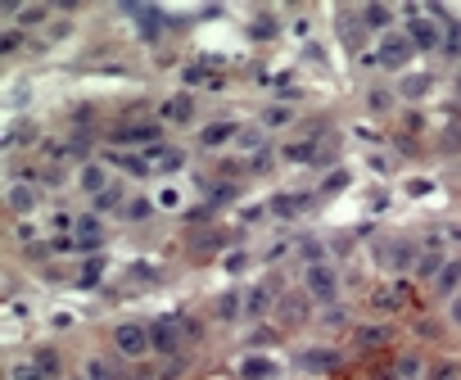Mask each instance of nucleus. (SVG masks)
I'll use <instances>...</instances> for the list:
<instances>
[{
	"label": "nucleus",
	"instance_id": "4468645a",
	"mask_svg": "<svg viewBox=\"0 0 461 380\" xmlns=\"http://www.w3.org/2000/svg\"><path fill=\"white\" fill-rule=\"evenodd\" d=\"M303 208H308V199H303V195H276V199L267 204V213L280 217V222H290V217H299Z\"/></svg>",
	"mask_w": 461,
	"mask_h": 380
},
{
	"label": "nucleus",
	"instance_id": "20e7f679",
	"mask_svg": "<svg viewBox=\"0 0 461 380\" xmlns=\"http://www.w3.org/2000/svg\"><path fill=\"white\" fill-rule=\"evenodd\" d=\"M113 344H118L122 358H145L150 353V326H140V322H122L118 331H113Z\"/></svg>",
	"mask_w": 461,
	"mask_h": 380
},
{
	"label": "nucleus",
	"instance_id": "aec40b11",
	"mask_svg": "<svg viewBox=\"0 0 461 380\" xmlns=\"http://www.w3.org/2000/svg\"><path fill=\"white\" fill-rule=\"evenodd\" d=\"M267 308H271V294L262 290V285H254V290L245 294V313H249V317H262Z\"/></svg>",
	"mask_w": 461,
	"mask_h": 380
},
{
	"label": "nucleus",
	"instance_id": "cd10ccee",
	"mask_svg": "<svg viewBox=\"0 0 461 380\" xmlns=\"http://www.w3.org/2000/svg\"><path fill=\"white\" fill-rule=\"evenodd\" d=\"M32 362L45 371V380H50V376H59V353H54V348H41V353H36Z\"/></svg>",
	"mask_w": 461,
	"mask_h": 380
},
{
	"label": "nucleus",
	"instance_id": "2f4dec72",
	"mask_svg": "<svg viewBox=\"0 0 461 380\" xmlns=\"http://www.w3.org/2000/svg\"><path fill=\"white\" fill-rule=\"evenodd\" d=\"M14 380H45V371L36 367V362H19V367H14Z\"/></svg>",
	"mask_w": 461,
	"mask_h": 380
},
{
	"label": "nucleus",
	"instance_id": "c9c22d12",
	"mask_svg": "<svg viewBox=\"0 0 461 380\" xmlns=\"http://www.w3.org/2000/svg\"><path fill=\"white\" fill-rule=\"evenodd\" d=\"M366 104L376 109V113H380V109H389V91H371V96H366Z\"/></svg>",
	"mask_w": 461,
	"mask_h": 380
},
{
	"label": "nucleus",
	"instance_id": "f3484780",
	"mask_svg": "<svg viewBox=\"0 0 461 380\" xmlns=\"http://www.w3.org/2000/svg\"><path fill=\"white\" fill-rule=\"evenodd\" d=\"M434 285H439V294H457L461 290V258H448V262H443V267H439V281H434Z\"/></svg>",
	"mask_w": 461,
	"mask_h": 380
},
{
	"label": "nucleus",
	"instance_id": "7ed1b4c3",
	"mask_svg": "<svg viewBox=\"0 0 461 380\" xmlns=\"http://www.w3.org/2000/svg\"><path fill=\"white\" fill-rule=\"evenodd\" d=\"M412 54H416V45L407 41V32H385V36H376V64L389 68V73H394V68H403Z\"/></svg>",
	"mask_w": 461,
	"mask_h": 380
},
{
	"label": "nucleus",
	"instance_id": "9d476101",
	"mask_svg": "<svg viewBox=\"0 0 461 380\" xmlns=\"http://www.w3.org/2000/svg\"><path fill=\"white\" fill-rule=\"evenodd\" d=\"M5 204H10V213H14V217L32 213V208H36V190H32L27 181H14L10 190H5Z\"/></svg>",
	"mask_w": 461,
	"mask_h": 380
},
{
	"label": "nucleus",
	"instance_id": "4c0bfd02",
	"mask_svg": "<svg viewBox=\"0 0 461 380\" xmlns=\"http://www.w3.org/2000/svg\"><path fill=\"white\" fill-rule=\"evenodd\" d=\"M254 32H258V36H262V32L271 36V32H276V19H258V23H254Z\"/></svg>",
	"mask_w": 461,
	"mask_h": 380
},
{
	"label": "nucleus",
	"instance_id": "6e6552de",
	"mask_svg": "<svg viewBox=\"0 0 461 380\" xmlns=\"http://www.w3.org/2000/svg\"><path fill=\"white\" fill-rule=\"evenodd\" d=\"M303 371H312V376H326V371H335V367H339V353H335V348H322V344H317V348H303Z\"/></svg>",
	"mask_w": 461,
	"mask_h": 380
},
{
	"label": "nucleus",
	"instance_id": "c756f323",
	"mask_svg": "<svg viewBox=\"0 0 461 380\" xmlns=\"http://www.w3.org/2000/svg\"><path fill=\"white\" fill-rule=\"evenodd\" d=\"M299 258L308 262V267H312V262H326V254H322V240H303V245H299Z\"/></svg>",
	"mask_w": 461,
	"mask_h": 380
},
{
	"label": "nucleus",
	"instance_id": "b1692460",
	"mask_svg": "<svg viewBox=\"0 0 461 380\" xmlns=\"http://www.w3.org/2000/svg\"><path fill=\"white\" fill-rule=\"evenodd\" d=\"M86 380H118V371H113V362L91 358V362H86Z\"/></svg>",
	"mask_w": 461,
	"mask_h": 380
},
{
	"label": "nucleus",
	"instance_id": "58836bf2",
	"mask_svg": "<svg viewBox=\"0 0 461 380\" xmlns=\"http://www.w3.org/2000/svg\"><path fill=\"white\" fill-rule=\"evenodd\" d=\"M357 339H362V344H380L385 335H380V331H357Z\"/></svg>",
	"mask_w": 461,
	"mask_h": 380
},
{
	"label": "nucleus",
	"instance_id": "9b49d317",
	"mask_svg": "<svg viewBox=\"0 0 461 380\" xmlns=\"http://www.w3.org/2000/svg\"><path fill=\"white\" fill-rule=\"evenodd\" d=\"M159 118L163 122H190L194 118V100L190 96H168L159 104Z\"/></svg>",
	"mask_w": 461,
	"mask_h": 380
},
{
	"label": "nucleus",
	"instance_id": "1a4fd4ad",
	"mask_svg": "<svg viewBox=\"0 0 461 380\" xmlns=\"http://www.w3.org/2000/svg\"><path fill=\"white\" fill-rule=\"evenodd\" d=\"M236 136H240L236 122H208V127L199 131V145H204V150H222V145H231Z\"/></svg>",
	"mask_w": 461,
	"mask_h": 380
},
{
	"label": "nucleus",
	"instance_id": "f8f14e48",
	"mask_svg": "<svg viewBox=\"0 0 461 380\" xmlns=\"http://www.w3.org/2000/svg\"><path fill=\"white\" fill-rule=\"evenodd\" d=\"M77 186H82L86 195L95 199V195H104V190H109V177H104V168H100V163H82V172H77Z\"/></svg>",
	"mask_w": 461,
	"mask_h": 380
},
{
	"label": "nucleus",
	"instance_id": "f704fd0d",
	"mask_svg": "<svg viewBox=\"0 0 461 380\" xmlns=\"http://www.w3.org/2000/svg\"><path fill=\"white\" fill-rule=\"evenodd\" d=\"M344 186H348V172H330V177L322 181V190L330 195V190H344Z\"/></svg>",
	"mask_w": 461,
	"mask_h": 380
},
{
	"label": "nucleus",
	"instance_id": "6ab92c4d",
	"mask_svg": "<svg viewBox=\"0 0 461 380\" xmlns=\"http://www.w3.org/2000/svg\"><path fill=\"white\" fill-rule=\"evenodd\" d=\"M100 276H104V258L95 254V258H91L82 271H77V285H82V290H95V285H100Z\"/></svg>",
	"mask_w": 461,
	"mask_h": 380
},
{
	"label": "nucleus",
	"instance_id": "a19ab883",
	"mask_svg": "<svg viewBox=\"0 0 461 380\" xmlns=\"http://www.w3.org/2000/svg\"><path fill=\"white\" fill-rule=\"evenodd\" d=\"M457 91H461V82H457Z\"/></svg>",
	"mask_w": 461,
	"mask_h": 380
},
{
	"label": "nucleus",
	"instance_id": "dca6fc26",
	"mask_svg": "<svg viewBox=\"0 0 461 380\" xmlns=\"http://www.w3.org/2000/svg\"><path fill=\"white\" fill-rule=\"evenodd\" d=\"M181 163H185L181 150H168V145H154V150H150V168H154V172H177Z\"/></svg>",
	"mask_w": 461,
	"mask_h": 380
},
{
	"label": "nucleus",
	"instance_id": "5701e85b",
	"mask_svg": "<svg viewBox=\"0 0 461 380\" xmlns=\"http://www.w3.org/2000/svg\"><path fill=\"white\" fill-rule=\"evenodd\" d=\"M240 313H245V299H240L236 290L217 299V317H226V322H231V317H240Z\"/></svg>",
	"mask_w": 461,
	"mask_h": 380
},
{
	"label": "nucleus",
	"instance_id": "ddd939ff",
	"mask_svg": "<svg viewBox=\"0 0 461 380\" xmlns=\"http://www.w3.org/2000/svg\"><path fill=\"white\" fill-rule=\"evenodd\" d=\"M240 376H245V380H271V376H276V362L262 358V353H249V358L240 362Z\"/></svg>",
	"mask_w": 461,
	"mask_h": 380
},
{
	"label": "nucleus",
	"instance_id": "7c9ffc66",
	"mask_svg": "<svg viewBox=\"0 0 461 380\" xmlns=\"http://www.w3.org/2000/svg\"><path fill=\"white\" fill-rule=\"evenodd\" d=\"M154 204H159V208H181V190H177V186H163Z\"/></svg>",
	"mask_w": 461,
	"mask_h": 380
},
{
	"label": "nucleus",
	"instance_id": "f03ea898",
	"mask_svg": "<svg viewBox=\"0 0 461 380\" xmlns=\"http://www.w3.org/2000/svg\"><path fill=\"white\" fill-rule=\"evenodd\" d=\"M303 290H308L317 304H330L335 294H339V271H335L330 262H312V267H303Z\"/></svg>",
	"mask_w": 461,
	"mask_h": 380
},
{
	"label": "nucleus",
	"instance_id": "f257e3e1",
	"mask_svg": "<svg viewBox=\"0 0 461 380\" xmlns=\"http://www.w3.org/2000/svg\"><path fill=\"white\" fill-rule=\"evenodd\" d=\"M407 41L416 45V50H434V45H443V23L429 19L425 10H416V5H407Z\"/></svg>",
	"mask_w": 461,
	"mask_h": 380
},
{
	"label": "nucleus",
	"instance_id": "bb28decb",
	"mask_svg": "<svg viewBox=\"0 0 461 380\" xmlns=\"http://www.w3.org/2000/svg\"><path fill=\"white\" fill-rule=\"evenodd\" d=\"M236 145L240 150H262V127H240Z\"/></svg>",
	"mask_w": 461,
	"mask_h": 380
},
{
	"label": "nucleus",
	"instance_id": "ea45409f",
	"mask_svg": "<svg viewBox=\"0 0 461 380\" xmlns=\"http://www.w3.org/2000/svg\"><path fill=\"white\" fill-rule=\"evenodd\" d=\"M245 262H249L245 254H231V258H226V271H240V267H245Z\"/></svg>",
	"mask_w": 461,
	"mask_h": 380
},
{
	"label": "nucleus",
	"instance_id": "39448f33",
	"mask_svg": "<svg viewBox=\"0 0 461 380\" xmlns=\"http://www.w3.org/2000/svg\"><path fill=\"white\" fill-rule=\"evenodd\" d=\"M181 339H185L181 317H163V322L150 326V344H154V353H177V348H181Z\"/></svg>",
	"mask_w": 461,
	"mask_h": 380
},
{
	"label": "nucleus",
	"instance_id": "c85d7f7f",
	"mask_svg": "<svg viewBox=\"0 0 461 380\" xmlns=\"http://www.w3.org/2000/svg\"><path fill=\"white\" fill-rule=\"evenodd\" d=\"M45 14H50V5H23V10H14V23H41Z\"/></svg>",
	"mask_w": 461,
	"mask_h": 380
},
{
	"label": "nucleus",
	"instance_id": "412c9836",
	"mask_svg": "<svg viewBox=\"0 0 461 380\" xmlns=\"http://www.w3.org/2000/svg\"><path fill=\"white\" fill-rule=\"evenodd\" d=\"M127 199H122V186H109L104 195H95V213H113V208H122Z\"/></svg>",
	"mask_w": 461,
	"mask_h": 380
},
{
	"label": "nucleus",
	"instance_id": "a211bd4d",
	"mask_svg": "<svg viewBox=\"0 0 461 380\" xmlns=\"http://www.w3.org/2000/svg\"><path fill=\"white\" fill-rule=\"evenodd\" d=\"M362 23L371 27V32H385L389 23H394V10H385V5H366V10H362Z\"/></svg>",
	"mask_w": 461,
	"mask_h": 380
},
{
	"label": "nucleus",
	"instance_id": "e433bc0d",
	"mask_svg": "<svg viewBox=\"0 0 461 380\" xmlns=\"http://www.w3.org/2000/svg\"><path fill=\"white\" fill-rule=\"evenodd\" d=\"M0 45H5V50H19V45H23V32H19V27H10V32H5V41H0Z\"/></svg>",
	"mask_w": 461,
	"mask_h": 380
},
{
	"label": "nucleus",
	"instance_id": "4be33fe9",
	"mask_svg": "<svg viewBox=\"0 0 461 380\" xmlns=\"http://www.w3.org/2000/svg\"><path fill=\"white\" fill-rule=\"evenodd\" d=\"M439 50H443V54H457V50H461V23H457V19L443 23V45H439Z\"/></svg>",
	"mask_w": 461,
	"mask_h": 380
},
{
	"label": "nucleus",
	"instance_id": "423d86ee",
	"mask_svg": "<svg viewBox=\"0 0 461 380\" xmlns=\"http://www.w3.org/2000/svg\"><path fill=\"white\" fill-rule=\"evenodd\" d=\"M73 231H77V236H73V240H77V249L95 258L100 245H104V227H100V213H82V217L73 222Z\"/></svg>",
	"mask_w": 461,
	"mask_h": 380
},
{
	"label": "nucleus",
	"instance_id": "a878e982",
	"mask_svg": "<svg viewBox=\"0 0 461 380\" xmlns=\"http://www.w3.org/2000/svg\"><path fill=\"white\" fill-rule=\"evenodd\" d=\"M122 213H127V222H145V217L154 213V199H127Z\"/></svg>",
	"mask_w": 461,
	"mask_h": 380
},
{
	"label": "nucleus",
	"instance_id": "2eb2a0df",
	"mask_svg": "<svg viewBox=\"0 0 461 380\" xmlns=\"http://www.w3.org/2000/svg\"><path fill=\"white\" fill-rule=\"evenodd\" d=\"M109 163H113V168H122V172H131V177H150V172H154L150 159H140V154H131V150L109 154Z\"/></svg>",
	"mask_w": 461,
	"mask_h": 380
},
{
	"label": "nucleus",
	"instance_id": "0eeeda50",
	"mask_svg": "<svg viewBox=\"0 0 461 380\" xmlns=\"http://www.w3.org/2000/svg\"><path fill=\"white\" fill-rule=\"evenodd\" d=\"M118 145L127 150V145H145V150H154L159 145V122H131V127H118Z\"/></svg>",
	"mask_w": 461,
	"mask_h": 380
},
{
	"label": "nucleus",
	"instance_id": "72a5a7b5",
	"mask_svg": "<svg viewBox=\"0 0 461 380\" xmlns=\"http://www.w3.org/2000/svg\"><path fill=\"white\" fill-rule=\"evenodd\" d=\"M398 376H403V380H416L420 376V358H398Z\"/></svg>",
	"mask_w": 461,
	"mask_h": 380
},
{
	"label": "nucleus",
	"instance_id": "473e14b6",
	"mask_svg": "<svg viewBox=\"0 0 461 380\" xmlns=\"http://www.w3.org/2000/svg\"><path fill=\"white\" fill-rule=\"evenodd\" d=\"M429 87H434L429 77H407V82H403V96H425Z\"/></svg>",
	"mask_w": 461,
	"mask_h": 380
},
{
	"label": "nucleus",
	"instance_id": "79ce46f5",
	"mask_svg": "<svg viewBox=\"0 0 461 380\" xmlns=\"http://www.w3.org/2000/svg\"><path fill=\"white\" fill-rule=\"evenodd\" d=\"M82 380H86V376H82Z\"/></svg>",
	"mask_w": 461,
	"mask_h": 380
},
{
	"label": "nucleus",
	"instance_id": "393cba45",
	"mask_svg": "<svg viewBox=\"0 0 461 380\" xmlns=\"http://www.w3.org/2000/svg\"><path fill=\"white\" fill-rule=\"evenodd\" d=\"M290 118H294V109H290V104H271L267 113H262V127H285Z\"/></svg>",
	"mask_w": 461,
	"mask_h": 380
}]
</instances>
